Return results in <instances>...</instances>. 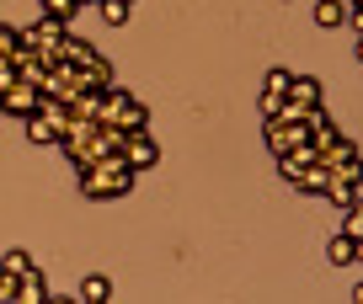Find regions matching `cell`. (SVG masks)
I'll list each match as a JSON object with an SVG mask.
<instances>
[{"mask_svg": "<svg viewBox=\"0 0 363 304\" xmlns=\"http://www.w3.org/2000/svg\"><path fill=\"white\" fill-rule=\"evenodd\" d=\"M128 187H134V166L123 155H102L91 166H80V192L86 198H123Z\"/></svg>", "mask_w": 363, "mask_h": 304, "instance_id": "cell-1", "label": "cell"}, {"mask_svg": "<svg viewBox=\"0 0 363 304\" xmlns=\"http://www.w3.org/2000/svg\"><path fill=\"white\" fill-rule=\"evenodd\" d=\"M96 123H113V128H145L150 123V107L139 96H128L123 86H102V107H96Z\"/></svg>", "mask_w": 363, "mask_h": 304, "instance_id": "cell-2", "label": "cell"}, {"mask_svg": "<svg viewBox=\"0 0 363 304\" xmlns=\"http://www.w3.org/2000/svg\"><path fill=\"white\" fill-rule=\"evenodd\" d=\"M65 33H69V27L59 22V16H43V22L22 27L16 38H22V48H33V54L43 59V64H54V59H59V38H65Z\"/></svg>", "mask_w": 363, "mask_h": 304, "instance_id": "cell-3", "label": "cell"}, {"mask_svg": "<svg viewBox=\"0 0 363 304\" xmlns=\"http://www.w3.org/2000/svg\"><path fill=\"white\" fill-rule=\"evenodd\" d=\"M118 155H123L134 171H150V166L160 160V145L150 139V128H128V134H123V150H118Z\"/></svg>", "mask_w": 363, "mask_h": 304, "instance_id": "cell-4", "label": "cell"}, {"mask_svg": "<svg viewBox=\"0 0 363 304\" xmlns=\"http://www.w3.org/2000/svg\"><path fill=\"white\" fill-rule=\"evenodd\" d=\"M315 160H320L326 171H358V139L337 134L331 145H320V150H315Z\"/></svg>", "mask_w": 363, "mask_h": 304, "instance_id": "cell-5", "label": "cell"}, {"mask_svg": "<svg viewBox=\"0 0 363 304\" xmlns=\"http://www.w3.org/2000/svg\"><path fill=\"white\" fill-rule=\"evenodd\" d=\"M310 128L305 123H289V118H267V150L272 155H289L294 145H305Z\"/></svg>", "mask_w": 363, "mask_h": 304, "instance_id": "cell-6", "label": "cell"}, {"mask_svg": "<svg viewBox=\"0 0 363 304\" xmlns=\"http://www.w3.org/2000/svg\"><path fill=\"white\" fill-rule=\"evenodd\" d=\"M326 198L337 203V208H363V181H358V171H331Z\"/></svg>", "mask_w": 363, "mask_h": 304, "instance_id": "cell-7", "label": "cell"}, {"mask_svg": "<svg viewBox=\"0 0 363 304\" xmlns=\"http://www.w3.org/2000/svg\"><path fill=\"white\" fill-rule=\"evenodd\" d=\"M75 69H80V86H86V91H102V86H113V69H107V59H102V54H86Z\"/></svg>", "mask_w": 363, "mask_h": 304, "instance_id": "cell-8", "label": "cell"}, {"mask_svg": "<svg viewBox=\"0 0 363 304\" xmlns=\"http://www.w3.org/2000/svg\"><path fill=\"white\" fill-rule=\"evenodd\" d=\"M289 101H299V107H320V80L315 75H289Z\"/></svg>", "mask_w": 363, "mask_h": 304, "instance_id": "cell-9", "label": "cell"}, {"mask_svg": "<svg viewBox=\"0 0 363 304\" xmlns=\"http://www.w3.org/2000/svg\"><path fill=\"white\" fill-rule=\"evenodd\" d=\"M48 299V283H43V272H22V278H16V304H43Z\"/></svg>", "mask_w": 363, "mask_h": 304, "instance_id": "cell-10", "label": "cell"}, {"mask_svg": "<svg viewBox=\"0 0 363 304\" xmlns=\"http://www.w3.org/2000/svg\"><path fill=\"white\" fill-rule=\"evenodd\" d=\"M289 181H294V187H299V192H326V181H331V171H326V166H320V160H310V166H299V171H294V176H289Z\"/></svg>", "mask_w": 363, "mask_h": 304, "instance_id": "cell-11", "label": "cell"}, {"mask_svg": "<svg viewBox=\"0 0 363 304\" xmlns=\"http://www.w3.org/2000/svg\"><path fill=\"white\" fill-rule=\"evenodd\" d=\"M326 257L337 261V267H358V257H363V251H358V240H352V235H337V240H331V251H326Z\"/></svg>", "mask_w": 363, "mask_h": 304, "instance_id": "cell-12", "label": "cell"}, {"mask_svg": "<svg viewBox=\"0 0 363 304\" xmlns=\"http://www.w3.org/2000/svg\"><path fill=\"white\" fill-rule=\"evenodd\" d=\"M107 293H113V283H107V278H102V272H91V278H86V283H80V293H75V299H80V304H102V299H107Z\"/></svg>", "mask_w": 363, "mask_h": 304, "instance_id": "cell-13", "label": "cell"}, {"mask_svg": "<svg viewBox=\"0 0 363 304\" xmlns=\"http://www.w3.org/2000/svg\"><path fill=\"white\" fill-rule=\"evenodd\" d=\"M315 22L320 27H342L347 22V6H342V0H315Z\"/></svg>", "mask_w": 363, "mask_h": 304, "instance_id": "cell-14", "label": "cell"}, {"mask_svg": "<svg viewBox=\"0 0 363 304\" xmlns=\"http://www.w3.org/2000/svg\"><path fill=\"white\" fill-rule=\"evenodd\" d=\"M86 54H96V48H91L86 38H75V33H65V38H59V59H69V64H80V59H86Z\"/></svg>", "mask_w": 363, "mask_h": 304, "instance_id": "cell-15", "label": "cell"}, {"mask_svg": "<svg viewBox=\"0 0 363 304\" xmlns=\"http://www.w3.org/2000/svg\"><path fill=\"white\" fill-rule=\"evenodd\" d=\"M0 272H6V278H22V272H33V257H27V251H6V257H0Z\"/></svg>", "mask_w": 363, "mask_h": 304, "instance_id": "cell-16", "label": "cell"}, {"mask_svg": "<svg viewBox=\"0 0 363 304\" xmlns=\"http://www.w3.org/2000/svg\"><path fill=\"white\" fill-rule=\"evenodd\" d=\"M102 16H107L113 27H123L128 16H134V0H102Z\"/></svg>", "mask_w": 363, "mask_h": 304, "instance_id": "cell-17", "label": "cell"}, {"mask_svg": "<svg viewBox=\"0 0 363 304\" xmlns=\"http://www.w3.org/2000/svg\"><path fill=\"white\" fill-rule=\"evenodd\" d=\"M22 48V38H16V27H6L0 22V64H11V54Z\"/></svg>", "mask_w": 363, "mask_h": 304, "instance_id": "cell-18", "label": "cell"}, {"mask_svg": "<svg viewBox=\"0 0 363 304\" xmlns=\"http://www.w3.org/2000/svg\"><path fill=\"white\" fill-rule=\"evenodd\" d=\"M75 11H80V0H43V16H59V22H69Z\"/></svg>", "mask_w": 363, "mask_h": 304, "instance_id": "cell-19", "label": "cell"}, {"mask_svg": "<svg viewBox=\"0 0 363 304\" xmlns=\"http://www.w3.org/2000/svg\"><path fill=\"white\" fill-rule=\"evenodd\" d=\"M342 235H352V240H363V208H342Z\"/></svg>", "mask_w": 363, "mask_h": 304, "instance_id": "cell-20", "label": "cell"}, {"mask_svg": "<svg viewBox=\"0 0 363 304\" xmlns=\"http://www.w3.org/2000/svg\"><path fill=\"white\" fill-rule=\"evenodd\" d=\"M262 91H267V96H284L289 91V69H267V86Z\"/></svg>", "mask_w": 363, "mask_h": 304, "instance_id": "cell-21", "label": "cell"}, {"mask_svg": "<svg viewBox=\"0 0 363 304\" xmlns=\"http://www.w3.org/2000/svg\"><path fill=\"white\" fill-rule=\"evenodd\" d=\"M278 107H284V96H267V91H262V123H267V118H278Z\"/></svg>", "mask_w": 363, "mask_h": 304, "instance_id": "cell-22", "label": "cell"}, {"mask_svg": "<svg viewBox=\"0 0 363 304\" xmlns=\"http://www.w3.org/2000/svg\"><path fill=\"white\" fill-rule=\"evenodd\" d=\"M16 299V278H6V272H0V304H11Z\"/></svg>", "mask_w": 363, "mask_h": 304, "instance_id": "cell-23", "label": "cell"}, {"mask_svg": "<svg viewBox=\"0 0 363 304\" xmlns=\"http://www.w3.org/2000/svg\"><path fill=\"white\" fill-rule=\"evenodd\" d=\"M80 6H86V0H80Z\"/></svg>", "mask_w": 363, "mask_h": 304, "instance_id": "cell-24", "label": "cell"}]
</instances>
